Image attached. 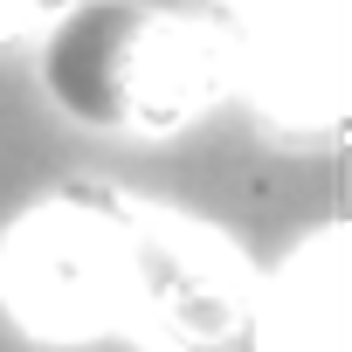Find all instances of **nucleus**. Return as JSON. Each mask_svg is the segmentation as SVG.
Instances as JSON below:
<instances>
[{
  "label": "nucleus",
  "instance_id": "obj_1",
  "mask_svg": "<svg viewBox=\"0 0 352 352\" xmlns=\"http://www.w3.org/2000/svg\"><path fill=\"white\" fill-rule=\"evenodd\" d=\"M42 90L83 131L159 138L221 90V42L145 0H76L49 14Z\"/></svg>",
  "mask_w": 352,
  "mask_h": 352
},
{
  "label": "nucleus",
  "instance_id": "obj_2",
  "mask_svg": "<svg viewBox=\"0 0 352 352\" xmlns=\"http://www.w3.org/2000/svg\"><path fill=\"white\" fill-rule=\"evenodd\" d=\"M256 304L263 297L221 235L124 201L118 324H138L173 352H263Z\"/></svg>",
  "mask_w": 352,
  "mask_h": 352
},
{
  "label": "nucleus",
  "instance_id": "obj_3",
  "mask_svg": "<svg viewBox=\"0 0 352 352\" xmlns=\"http://www.w3.org/2000/svg\"><path fill=\"white\" fill-rule=\"evenodd\" d=\"M118 270H124V201L69 187L8 235L0 297L42 338H83L118 324Z\"/></svg>",
  "mask_w": 352,
  "mask_h": 352
},
{
  "label": "nucleus",
  "instance_id": "obj_4",
  "mask_svg": "<svg viewBox=\"0 0 352 352\" xmlns=\"http://www.w3.org/2000/svg\"><path fill=\"white\" fill-rule=\"evenodd\" d=\"M263 352H345V249L318 235L256 304Z\"/></svg>",
  "mask_w": 352,
  "mask_h": 352
},
{
  "label": "nucleus",
  "instance_id": "obj_5",
  "mask_svg": "<svg viewBox=\"0 0 352 352\" xmlns=\"http://www.w3.org/2000/svg\"><path fill=\"white\" fill-rule=\"evenodd\" d=\"M56 8H63V0H0V42L21 35V28H42Z\"/></svg>",
  "mask_w": 352,
  "mask_h": 352
}]
</instances>
